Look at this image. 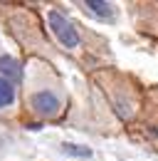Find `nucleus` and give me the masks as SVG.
Wrapping results in <instances>:
<instances>
[{
    "mask_svg": "<svg viewBox=\"0 0 158 161\" xmlns=\"http://www.w3.org/2000/svg\"><path fill=\"white\" fill-rule=\"evenodd\" d=\"M62 154L74 156V159H89L94 151H92L89 146H84V144H72V141H64V144H62Z\"/></svg>",
    "mask_w": 158,
    "mask_h": 161,
    "instance_id": "5",
    "label": "nucleus"
},
{
    "mask_svg": "<svg viewBox=\"0 0 158 161\" xmlns=\"http://www.w3.org/2000/svg\"><path fill=\"white\" fill-rule=\"evenodd\" d=\"M13 102H15V87L0 77V109L3 107H10Z\"/></svg>",
    "mask_w": 158,
    "mask_h": 161,
    "instance_id": "6",
    "label": "nucleus"
},
{
    "mask_svg": "<svg viewBox=\"0 0 158 161\" xmlns=\"http://www.w3.org/2000/svg\"><path fill=\"white\" fill-rule=\"evenodd\" d=\"M0 75H3V80L5 82H18L22 77V69H20V64L15 57H10V55H3L0 57Z\"/></svg>",
    "mask_w": 158,
    "mask_h": 161,
    "instance_id": "3",
    "label": "nucleus"
},
{
    "mask_svg": "<svg viewBox=\"0 0 158 161\" xmlns=\"http://www.w3.org/2000/svg\"><path fill=\"white\" fill-rule=\"evenodd\" d=\"M50 27H52V32H55V37L59 40L62 47H67V50H74L79 47V32L74 30V25L67 20L59 10H50Z\"/></svg>",
    "mask_w": 158,
    "mask_h": 161,
    "instance_id": "1",
    "label": "nucleus"
},
{
    "mask_svg": "<svg viewBox=\"0 0 158 161\" xmlns=\"http://www.w3.org/2000/svg\"><path fill=\"white\" fill-rule=\"evenodd\" d=\"M84 8H87L94 18H99V20H111V18H114V8H111L109 3H104V0H87Z\"/></svg>",
    "mask_w": 158,
    "mask_h": 161,
    "instance_id": "4",
    "label": "nucleus"
},
{
    "mask_svg": "<svg viewBox=\"0 0 158 161\" xmlns=\"http://www.w3.org/2000/svg\"><path fill=\"white\" fill-rule=\"evenodd\" d=\"M30 104H32V109L37 112L42 119H55L59 114V109H62V102H59V97L55 94V92H35L32 94V99H30Z\"/></svg>",
    "mask_w": 158,
    "mask_h": 161,
    "instance_id": "2",
    "label": "nucleus"
}]
</instances>
